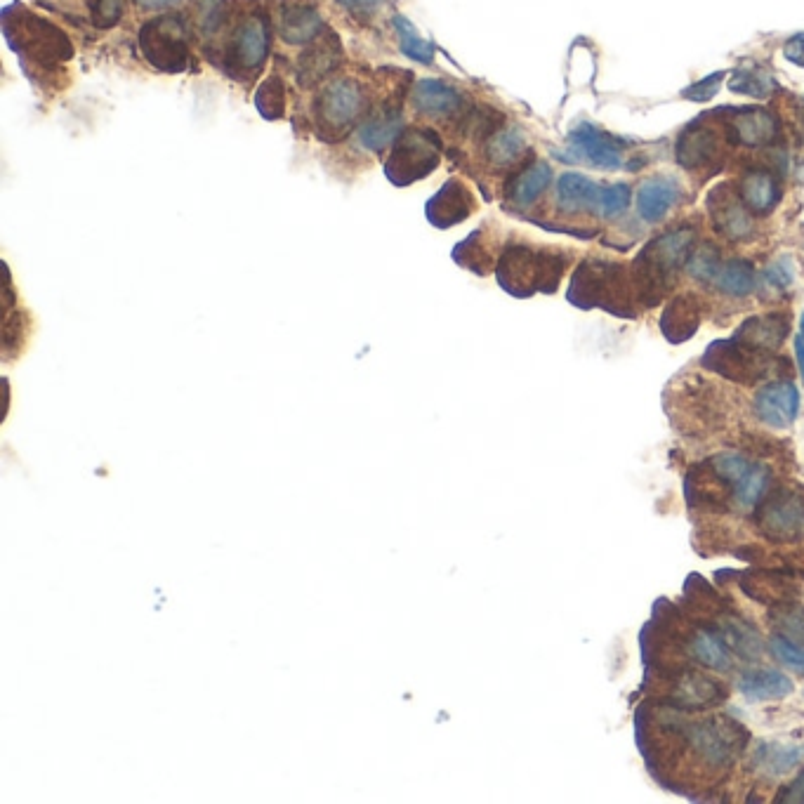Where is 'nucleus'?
<instances>
[{
  "instance_id": "f257e3e1",
  "label": "nucleus",
  "mask_w": 804,
  "mask_h": 804,
  "mask_svg": "<svg viewBox=\"0 0 804 804\" xmlns=\"http://www.w3.org/2000/svg\"><path fill=\"white\" fill-rule=\"evenodd\" d=\"M562 255L529 246H510L500 255L496 276L500 288L514 298H529L536 291L552 293L562 279Z\"/></svg>"
},
{
  "instance_id": "f03ea898",
  "label": "nucleus",
  "mask_w": 804,
  "mask_h": 804,
  "mask_svg": "<svg viewBox=\"0 0 804 804\" xmlns=\"http://www.w3.org/2000/svg\"><path fill=\"white\" fill-rule=\"evenodd\" d=\"M3 29L15 52L26 62H34L36 67L48 69L71 57L69 38L57 26L34 17L19 5L3 12Z\"/></svg>"
},
{
  "instance_id": "7ed1b4c3",
  "label": "nucleus",
  "mask_w": 804,
  "mask_h": 804,
  "mask_svg": "<svg viewBox=\"0 0 804 804\" xmlns=\"http://www.w3.org/2000/svg\"><path fill=\"white\" fill-rule=\"evenodd\" d=\"M366 109V97L361 85L349 78H338L331 81L321 90L316 100V128H319L321 140L335 142L342 140L354 125L359 123L361 114Z\"/></svg>"
},
{
  "instance_id": "20e7f679",
  "label": "nucleus",
  "mask_w": 804,
  "mask_h": 804,
  "mask_svg": "<svg viewBox=\"0 0 804 804\" xmlns=\"http://www.w3.org/2000/svg\"><path fill=\"white\" fill-rule=\"evenodd\" d=\"M684 736H687L691 753L713 769L729 767L743 750V743L748 741V731L727 717L691 722L684 727Z\"/></svg>"
},
{
  "instance_id": "39448f33",
  "label": "nucleus",
  "mask_w": 804,
  "mask_h": 804,
  "mask_svg": "<svg viewBox=\"0 0 804 804\" xmlns=\"http://www.w3.org/2000/svg\"><path fill=\"white\" fill-rule=\"evenodd\" d=\"M439 140L427 130H408L397 140L392 156L385 163L387 180L406 187L415 180H425L439 166Z\"/></svg>"
},
{
  "instance_id": "423d86ee",
  "label": "nucleus",
  "mask_w": 804,
  "mask_h": 804,
  "mask_svg": "<svg viewBox=\"0 0 804 804\" xmlns=\"http://www.w3.org/2000/svg\"><path fill=\"white\" fill-rule=\"evenodd\" d=\"M625 298V276L609 262H583L573 274L569 300L578 307H604L618 312Z\"/></svg>"
},
{
  "instance_id": "0eeeda50",
  "label": "nucleus",
  "mask_w": 804,
  "mask_h": 804,
  "mask_svg": "<svg viewBox=\"0 0 804 804\" xmlns=\"http://www.w3.org/2000/svg\"><path fill=\"white\" fill-rule=\"evenodd\" d=\"M140 48L149 64L168 74L184 71L189 64L187 29L180 17H158L144 24L140 31Z\"/></svg>"
},
{
  "instance_id": "6e6552de",
  "label": "nucleus",
  "mask_w": 804,
  "mask_h": 804,
  "mask_svg": "<svg viewBox=\"0 0 804 804\" xmlns=\"http://www.w3.org/2000/svg\"><path fill=\"white\" fill-rule=\"evenodd\" d=\"M269 52V26L262 15H248L236 26L227 48V64L232 74L253 76L262 69Z\"/></svg>"
},
{
  "instance_id": "1a4fd4ad",
  "label": "nucleus",
  "mask_w": 804,
  "mask_h": 804,
  "mask_svg": "<svg viewBox=\"0 0 804 804\" xmlns=\"http://www.w3.org/2000/svg\"><path fill=\"white\" fill-rule=\"evenodd\" d=\"M764 354L767 352H757V349L741 345L738 340H724L715 342L705 352V366L729 380L753 382L767 373V357Z\"/></svg>"
},
{
  "instance_id": "9d476101",
  "label": "nucleus",
  "mask_w": 804,
  "mask_h": 804,
  "mask_svg": "<svg viewBox=\"0 0 804 804\" xmlns=\"http://www.w3.org/2000/svg\"><path fill=\"white\" fill-rule=\"evenodd\" d=\"M569 142L576 156L599 170H621L623 168V151L628 144L618 137L604 133L597 125L581 123L571 130Z\"/></svg>"
},
{
  "instance_id": "9b49d317",
  "label": "nucleus",
  "mask_w": 804,
  "mask_h": 804,
  "mask_svg": "<svg viewBox=\"0 0 804 804\" xmlns=\"http://www.w3.org/2000/svg\"><path fill=\"white\" fill-rule=\"evenodd\" d=\"M753 408L764 425L786 430L795 423L797 411H800V392L793 382L774 380L757 392Z\"/></svg>"
},
{
  "instance_id": "f8f14e48",
  "label": "nucleus",
  "mask_w": 804,
  "mask_h": 804,
  "mask_svg": "<svg viewBox=\"0 0 804 804\" xmlns=\"http://www.w3.org/2000/svg\"><path fill=\"white\" fill-rule=\"evenodd\" d=\"M708 210L713 227L729 241H743L755 232V215L743 206L741 196L731 194L729 189L727 194L724 189H715L708 199Z\"/></svg>"
},
{
  "instance_id": "ddd939ff",
  "label": "nucleus",
  "mask_w": 804,
  "mask_h": 804,
  "mask_svg": "<svg viewBox=\"0 0 804 804\" xmlns=\"http://www.w3.org/2000/svg\"><path fill=\"white\" fill-rule=\"evenodd\" d=\"M779 118L764 109H738L731 114L727 135L729 140L746 147H771L779 142Z\"/></svg>"
},
{
  "instance_id": "4468645a",
  "label": "nucleus",
  "mask_w": 804,
  "mask_h": 804,
  "mask_svg": "<svg viewBox=\"0 0 804 804\" xmlns=\"http://www.w3.org/2000/svg\"><path fill=\"white\" fill-rule=\"evenodd\" d=\"M474 208H477V201H474L472 191L460 180H448L444 187L427 201V220H430L432 227L448 229L453 227V224L467 220Z\"/></svg>"
},
{
  "instance_id": "2eb2a0df",
  "label": "nucleus",
  "mask_w": 804,
  "mask_h": 804,
  "mask_svg": "<svg viewBox=\"0 0 804 804\" xmlns=\"http://www.w3.org/2000/svg\"><path fill=\"white\" fill-rule=\"evenodd\" d=\"M762 531L771 538L790 540L804 533V500L797 493H779L762 507Z\"/></svg>"
},
{
  "instance_id": "dca6fc26",
  "label": "nucleus",
  "mask_w": 804,
  "mask_h": 804,
  "mask_svg": "<svg viewBox=\"0 0 804 804\" xmlns=\"http://www.w3.org/2000/svg\"><path fill=\"white\" fill-rule=\"evenodd\" d=\"M602 184L581 173H564L557 182V206L571 215H599L602 206Z\"/></svg>"
},
{
  "instance_id": "f3484780",
  "label": "nucleus",
  "mask_w": 804,
  "mask_h": 804,
  "mask_svg": "<svg viewBox=\"0 0 804 804\" xmlns=\"http://www.w3.org/2000/svg\"><path fill=\"white\" fill-rule=\"evenodd\" d=\"M722 158L720 135L703 123H694L677 142V161L687 170L713 166Z\"/></svg>"
},
{
  "instance_id": "a211bd4d",
  "label": "nucleus",
  "mask_w": 804,
  "mask_h": 804,
  "mask_svg": "<svg viewBox=\"0 0 804 804\" xmlns=\"http://www.w3.org/2000/svg\"><path fill=\"white\" fill-rule=\"evenodd\" d=\"M680 184L672 177H649L637 191V213L644 222H661L680 201Z\"/></svg>"
},
{
  "instance_id": "6ab92c4d",
  "label": "nucleus",
  "mask_w": 804,
  "mask_h": 804,
  "mask_svg": "<svg viewBox=\"0 0 804 804\" xmlns=\"http://www.w3.org/2000/svg\"><path fill=\"white\" fill-rule=\"evenodd\" d=\"M738 196L753 215H769L781 201V182L769 170H750L738 184Z\"/></svg>"
},
{
  "instance_id": "aec40b11",
  "label": "nucleus",
  "mask_w": 804,
  "mask_h": 804,
  "mask_svg": "<svg viewBox=\"0 0 804 804\" xmlns=\"http://www.w3.org/2000/svg\"><path fill=\"white\" fill-rule=\"evenodd\" d=\"M413 107L427 116H453L463 107V97L456 88L437 78H425L413 88Z\"/></svg>"
},
{
  "instance_id": "412c9836",
  "label": "nucleus",
  "mask_w": 804,
  "mask_h": 804,
  "mask_svg": "<svg viewBox=\"0 0 804 804\" xmlns=\"http://www.w3.org/2000/svg\"><path fill=\"white\" fill-rule=\"evenodd\" d=\"M788 335V319L783 314H767L748 319L746 324L738 328L734 340L741 342L757 352H774L781 347L783 338Z\"/></svg>"
},
{
  "instance_id": "4be33fe9",
  "label": "nucleus",
  "mask_w": 804,
  "mask_h": 804,
  "mask_svg": "<svg viewBox=\"0 0 804 804\" xmlns=\"http://www.w3.org/2000/svg\"><path fill=\"white\" fill-rule=\"evenodd\" d=\"M698 324H701V305L694 295H682V298L672 300L661 319L663 335L675 345L689 340L698 331Z\"/></svg>"
},
{
  "instance_id": "5701e85b",
  "label": "nucleus",
  "mask_w": 804,
  "mask_h": 804,
  "mask_svg": "<svg viewBox=\"0 0 804 804\" xmlns=\"http://www.w3.org/2000/svg\"><path fill=\"white\" fill-rule=\"evenodd\" d=\"M738 689H741V694L750 698V701H779V698L793 694L795 684L779 670L757 668L743 672L741 682H738Z\"/></svg>"
},
{
  "instance_id": "b1692460",
  "label": "nucleus",
  "mask_w": 804,
  "mask_h": 804,
  "mask_svg": "<svg viewBox=\"0 0 804 804\" xmlns=\"http://www.w3.org/2000/svg\"><path fill=\"white\" fill-rule=\"evenodd\" d=\"M321 15L314 5L291 3L281 12V38L291 45L312 43L321 34Z\"/></svg>"
},
{
  "instance_id": "393cba45",
  "label": "nucleus",
  "mask_w": 804,
  "mask_h": 804,
  "mask_svg": "<svg viewBox=\"0 0 804 804\" xmlns=\"http://www.w3.org/2000/svg\"><path fill=\"white\" fill-rule=\"evenodd\" d=\"M401 128H404V116H401L399 109L385 107L380 109L378 114H373L368 121L361 125L359 130V142L361 147L378 154L392 144L397 137H401Z\"/></svg>"
},
{
  "instance_id": "a878e982",
  "label": "nucleus",
  "mask_w": 804,
  "mask_h": 804,
  "mask_svg": "<svg viewBox=\"0 0 804 804\" xmlns=\"http://www.w3.org/2000/svg\"><path fill=\"white\" fill-rule=\"evenodd\" d=\"M672 701L682 708H705V705L722 701V687L698 672H684L677 677L675 689H672Z\"/></svg>"
},
{
  "instance_id": "bb28decb",
  "label": "nucleus",
  "mask_w": 804,
  "mask_h": 804,
  "mask_svg": "<svg viewBox=\"0 0 804 804\" xmlns=\"http://www.w3.org/2000/svg\"><path fill=\"white\" fill-rule=\"evenodd\" d=\"M550 180L552 170L548 163L533 161L531 166H526L522 173L514 175L512 182L507 184V199H510L517 208L531 206V203L550 187Z\"/></svg>"
},
{
  "instance_id": "cd10ccee",
  "label": "nucleus",
  "mask_w": 804,
  "mask_h": 804,
  "mask_svg": "<svg viewBox=\"0 0 804 804\" xmlns=\"http://www.w3.org/2000/svg\"><path fill=\"white\" fill-rule=\"evenodd\" d=\"M340 59V45L335 41V36H328V41H321L309 48L305 55L300 57V71H298V81L300 85L319 83L321 78L331 74Z\"/></svg>"
},
{
  "instance_id": "c85d7f7f",
  "label": "nucleus",
  "mask_w": 804,
  "mask_h": 804,
  "mask_svg": "<svg viewBox=\"0 0 804 804\" xmlns=\"http://www.w3.org/2000/svg\"><path fill=\"white\" fill-rule=\"evenodd\" d=\"M713 283L731 298H746V295L755 291V269L750 262L736 257V260L722 262Z\"/></svg>"
},
{
  "instance_id": "c756f323",
  "label": "nucleus",
  "mask_w": 804,
  "mask_h": 804,
  "mask_svg": "<svg viewBox=\"0 0 804 804\" xmlns=\"http://www.w3.org/2000/svg\"><path fill=\"white\" fill-rule=\"evenodd\" d=\"M526 149V140H524V133L519 128H503V130H496L489 137V144H486V154L496 166H512V163H517L519 158H522Z\"/></svg>"
},
{
  "instance_id": "7c9ffc66",
  "label": "nucleus",
  "mask_w": 804,
  "mask_h": 804,
  "mask_svg": "<svg viewBox=\"0 0 804 804\" xmlns=\"http://www.w3.org/2000/svg\"><path fill=\"white\" fill-rule=\"evenodd\" d=\"M691 654H694L698 663L708 665L710 670L731 668V656L727 647H724V642L708 630H698L694 639H691Z\"/></svg>"
},
{
  "instance_id": "2f4dec72",
  "label": "nucleus",
  "mask_w": 804,
  "mask_h": 804,
  "mask_svg": "<svg viewBox=\"0 0 804 804\" xmlns=\"http://www.w3.org/2000/svg\"><path fill=\"white\" fill-rule=\"evenodd\" d=\"M802 760V753L797 748L790 746H779V743H767V746H760L755 755L757 767H760L767 776H783L788 774L790 769L797 767V762Z\"/></svg>"
},
{
  "instance_id": "473e14b6",
  "label": "nucleus",
  "mask_w": 804,
  "mask_h": 804,
  "mask_svg": "<svg viewBox=\"0 0 804 804\" xmlns=\"http://www.w3.org/2000/svg\"><path fill=\"white\" fill-rule=\"evenodd\" d=\"M394 29H397L401 52H404L406 57H411L420 64H432L434 45L430 41H425V38L415 31V26L408 22L406 17H401V15L394 17Z\"/></svg>"
},
{
  "instance_id": "72a5a7b5",
  "label": "nucleus",
  "mask_w": 804,
  "mask_h": 804,
  "mask_svg": "<svg viewBox=\"0 0 804 804\" xmlns=\"http://www.w3.org/2000/svg\"><path fill=\"white\" fill-rule=\"evenodd\" d=\"M729 88L738 92V95H748V97H767L774 92L776 81L771 78L769 71H764L762 67H743L738 69L734 78L729 81Z\"/></svg>"
},
{
  "instance_id": "f704fd0d",
  "label": "nucleus",
  "mask_w": 804,
  "mask_h": 804,
  "mask_svg": "<svg viewBox=\"0 0 804 804\" xmlns=\"http://www.w3.org/2000/svg\"><path fill=\"white\" fill-rule=\"evenodd\" d=\"M255 107L267 121H279L286 111V85L279 76L267 78L255 92Z\"/></svg>"
},
{
  "instance_id": "c9c22d12",
  "label": "nucleus",
  "mask_w": 804,
  "mask_h": 804,
  "mask_svg": "<svg viewBox=\"0 0 804 804\" xmlns=\"http://www.w3.org/2000/svg\"><path fill=\"white\" fill-rule=\"evenodd\" d=\"M750 467H753V460L741 456V453H717V456L710 458V470H713V474L722 484L731 486V489H736L741 484V479L750 472Z\"/></svg>"
},
{
  "instance_id": "e433bc0d",
  "label": "nucleus",
  "mask_w": 804,
  "mask_h": 804,
  "mask_svg": "<svg viewBox=\"0 0 804 804\" xmlns=\"http://www.w3.org/2000/svg\"><path fill=\"white\" fill-rule=\"evenodd\" d=\"M767 479L769 472L762 463H753L750 472L741 479V484L734 489V498L741 507H755L760 503V498L764 496V489H767Z\"/></svg>"
},
{
  "instance_id": "4c0bfd02",
  "label": "nucleus",
  "mask_w": 804,
  "mask_h": 804,
  "mask_svg": "<svg viewBox=\"0 0 804 804\" xmlns=\"http://www.w3.org/2000/svg\"><path fill=\"white\" fill-rule=\"evenodd\" d=\"M720 267H722V255L715 246L694 248V253H691L689 262H687V272L694 276L696 281H703V283L715 281Z\"/></svg>"
},
{
  "instance_id": "58836bf2",
  "label": "nucleus",
  "mask_w": 804,
  "mask_h": 804,
  "mask_svg": "<svg viewBox=\"0 0 804 804\" xmlns=\"http://www.w3.org/2000/svg\"><path fill=\"white\" fill-rule=\"evenodd\" d=\"M769 649H771V654H774L776 661L783 663L793 672H797V675H804V644H795L793 639L776 635V637H771Z\"/></svg>"
},
{
  "instance_id": "ea45409f",
  "label": "nucleus",
  "mask_w": 804,
  "mask_h": 804,
  "mask_svg": "<svg viewBox=\"0 0 804 804\" xmlns=\"http://www.w3.org/2000/svg\"><path fill=\"white\" fill-rule=\"evenodd\" d=\"M771 621L781 630L783 637L804 644V609L800 606H781L771 614Z\"/></svg>"
},
{
  "instance_id": "a19ab883",
  "label": "nucleus",
  "mask_w": 804,
  "mask_h": 804,
  "mask_svg": "<svg viewBox=\"0 0 804 804\" xmlns=\"http://www.w3.org/2000/svg\"><path fill=\"white\" fill-rule=\"evenodd\" d=\"M632 189L628 184L618 182L611 187H604L602 191V206H599V215L602 217H621L630 206Z\"/></svg>"
},
{
  "instance_id": "79ce46f5",
  "label": "nucleus",
  "mask_w": 804,
  "mask_h": 804,
  "mask_svg": "<svg viewBox=\"0 0 804 804\" xmlns=\"http://www.w3.org/2000/svg\"><path fill=\"white\" fill-rule=\"evenodd\" d=\"M90 8L95 24L107 29V26H114L121 19L123 0H90Z\"/></svg>"
},
{
  "instance_id": "37998d69",
  "label": "nucleus",
  "mask_w": 804,
  "mask_h": 804,
  "mask_svg": "<svg viewBox=\"0 0 804 804\" xmlns=\"http://www.w3.org/2000/svg\"><path fill=\"white\" fill-rule=\"evenodd\" d=\"M727 76V74H713V76H708V78H703V81H698V83H694L691 85V88H687L682 92V97H687V100H691V102H708V100H713V97L717 95V92H720V88H722V78Z\"/></svg>"
},
{
  "instance_id": "c03bdc74",
  "label": "nucleus",
  "mask_w": 804,
  "mask_h": 804,
  "mask_svg": "<svg viewBox=\"0 0 804 804\" xmlns=\"http://www.w3.org/2000/svg\"><path fill=\"white\" fill-rule=\"evenodd\" d=\"M724 635L734 647H738L741 654H755L760 649V642H757L755 632H750L748 628H741V625L731 621L729 625H724Z\"/></svg>"
},
{
  "instance_id": "a18cd8bd",
  "label": "nucleus",
  "mask_w": 804,
  "mask_h": 804,
  "mask_svg": "<svg viewBox=\"0 0 804 804\" xmlns=\"http://www.w3.org/2000/svg\"><path fill=\"white\" fill-rule=\"evenodd\" d=\"M764 279H767L769 286L774 288H788L795 279L793 265H790V260L771 262V265L764 269Z\"/></svg>"
},
{
  "instance_id": "49530a36",
  "label": "nucleus",
  "mask_w": 804,
  "mask_h": 804,
  "mask_svg": "<svg viewBox=\"0 0 804 804\" xmlns=\"http://www.w3.org/2000/svg\"><path fill=\"white\" fill-rule=\"evenodd\" d=\"M779 802H793V804L804 802V769L795 776L793 783H790L788 788L781 790Z\"/></svg>"
},
{
  "instance_id": "de8ad7c7",
  "label": "nucleus",
  "mask_w": 804,
  "mask_h": 804,
  "mask_svg": "<svg viewBox=\"0 0 804 804\" xmlns=\"http://www.w3.org/2000/svg\"><path fill=\"white\" fill-rule=\"evenodd\" d=\"M783 55H786L793 64H797V67H804V34L790 38L786 48H783Z\"/></svg>"
},
{
  "instance_id": "09e8293b",
  "label": "nucleus",
  "mask_w": 804,
  "mask_h": 804,
  "mask_svg": "<svg viewBox=\"0 0 804 804\" xmlns=\"http://www.w3.org/2000/svg\"><path fill=\"white\" fill-rule=\"evenodd\" d=\"M795 357H797V366H800V373L804 378V314L800 319V333H797V338H795Z\"/></svg>"
},
{
  "instance_id": "8fccbe9b",
  "label": "nucleus",
  "mask_w": 804,
  "mask_h": 804,
  "mask_svg": "<svg viewBox=\"0 0 804 804\" xmlns=\"http://www.w3.org/2000/svg\"><path fill=\"white\" fill-rule=\"evenodd\" d=\"M137 3H140L142 8H149V10H163V8H173V5L180 3V0H137Z\"/></svg>"
},
{
  "instance_id": "3c124183",
  "label": "nucleus",
  "mask_w": 804,
  "mask_h": 804,
  "mask_svg": "<svg viewBox=\"0 0 804 804\" xmlns=\"http://www.w3.org/2000/svg\"><path fill=\"white\" fill-rule=\"evenodd\" d=\"M347 8L352 10H361V12H373L375 5H378V0H345Z\"/></svg>"
}]
</instances>
